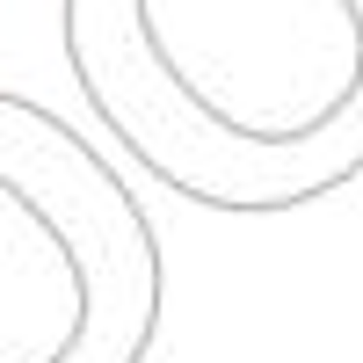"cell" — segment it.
Returning a JSON list of instances; mask_svg holds the SVG:
<instances>
[{
	"instance_id": "1",
	"label": "cell",
	"mask_w": 363,
	"mask_h": 363,
	"mask_svg": "<svg viewBox=\"0 0 363 363\" xmlns=\"http://www.w3.org/2000/svg\"><path fill=\"white\" fill-rule=\"evenodd\" d=\"M124 138L189 196L284 203L363 160V0H131Z\"/></svg>"
}]
</instances>
